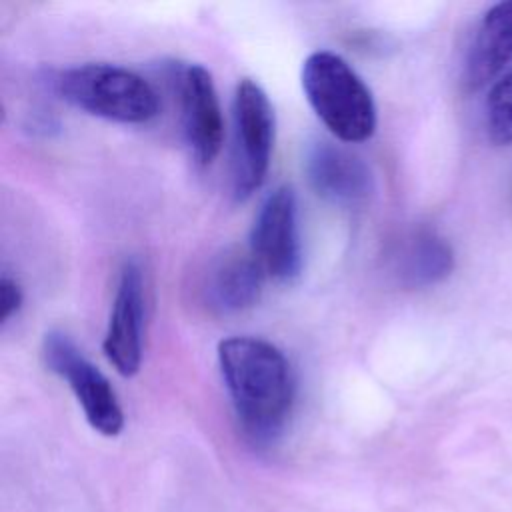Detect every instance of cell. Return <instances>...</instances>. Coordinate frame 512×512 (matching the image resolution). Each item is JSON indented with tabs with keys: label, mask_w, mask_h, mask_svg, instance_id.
<instances>
[{
	"label": "cell",
	"mask_w": 512,
	"mask_h": 512,
	"mask_svg": "<svg viewBox=\"0 0 512 512\" xmlns=\"http://www.w3.org/2000/svg\"><path fill=\"white\" fill-rule=\"evenodd\" d=\"M216 354L244 436L256 446L274 444L286 428L296 392L286 356L254 336L224 338Z\"/></svg>",
	"instance_id": "1"
},
{
	"label": "cell",
	"mask_w": 512,
	"mask_h": 512,
	"mask_svg": "<svg viewBox=\"0 0 512 512\" xmlns=\"http://www.w3.org/2000/svg\"><path fill=\"white\" fill-rule=\"evenodd\" d=\"M302 90L320 122L342 142L372 138L376 102L366 82L336 52L316 50L302 62Z\"/></svg>",
	"instance_id": "2"
},
{
	"label": "cell",
	"mask_w": 512,
	"mask_h": 512,
	"mask_svg": "<svg viewBox=\"0 0 512 512\" xmlns=\"http://www.w3.org/2000/svg\"><path fill=\"white\" fill-rule=\"evenodd\" d=\"M54 90L72 106L120 124H144L158 114L156 90L136 72L116 64H82L58 72Z\"/></svg>",
	"instance_id": "3"
},
{
	"label": "cell",
	"mask_w": 512,
	"mask_h": 512,
	"mask_svg": "<svg viewBox=\"0 0 512 512\" xmlns=\"http://www.w3.org/2000/svg\"><path fill=\"white\" fill-rule=\"evenodd\" d=\"M232 190L238 200L252 196L266 180L274 146V110L262 86L250 78L234 92Z\"/></svg>",
	"instance_id": "4"
},
{
	"label": "cell",
	"mask_w": 512,
	"mask_h": 512,
	"mask_svg": "<svg viewBox=\"0 0 512 512\" xmlns=\"http://www.w3.org/2000/svg\"><path fill=\"white\" fill-rule=\"evenodd\" d=\"M42 360L46 368L68 382L88 424L104 434L118 436L124 428V412L110 380L96 368L74 340L52 330L42 340Z\"/></svg>",
	"instance_id": "5"
},
{
	"label": "cell",
	"mask_w": 512,
	"mask_h": 512,
	"mask_svg": "<svg viewBox=\"0 0 512 512\" xmlns=\"http://www.w3.org/2000/svg\"><path fill=\"white\" fill-rule=\"evenodd\" d=\"M248 250L266 278L290 282L300 274L302 244L298 200L290 186L274 188L260 204L250 230Z\"/></svg>",
	"instance_id": "6"
},
{
	"label": "cell",
	"mask_w": 512,
	"mask_h": 512,
	"mask_svg": "<svg viewBox=\"0 0 512 512\" xmlns=\"http://www.w3.org/2000/svg\"><path fill=\"white\" fill-rule=\"evenodd\" d=\"M180 124L192 158L208 166L224 142V118L212 74L200 64H184L174 76Z\"/></svg>",
	"instance_id": "7"
},
{
	"label": "cell",
	"mask_w": 512,
	"mask_h": 512,
	"mask_svg": "<svg viewBox=\"0 0 512 512\" xmlns=\"http://www.w3.org/2000/svg\"><path fill=\"white\" fill-rule=\"evenodd\" d=\"M144 330V280L136 262H126L120 270L114 302L102 340V350L110 366L124 378L134 376L142 364Z\"/></svg>",
	"instance_id": "8"
},
{
	"label": "cell",
	"mask_w": 512,
	"mask_h": 512,
	"mask_svg": "<svg viewBox=\"0 0 512 512\" xmlns=\"http://www.w3.org/2000/svg\"><path fill=\"white\" fill-rule=\"evenodd\" d=\"M304 172L314 192L340 206L364 202L374 190L368 164L344 146L316 140L306 148Z\"/></svg>",
	"instance_id": "9"
},
{
	"label": "cell",
	"mask_w": 512,
	"mask_h": 512,
	"mask_svg": "<svg viewBox=\"0 0 512 512\" xmlns=\"http://www.w3.org/2000/svg\"><path fill=\"white\" fill-rule=\"evenodd\" d=\"M266 274L250 250H226L216 256L200 280V300L216 316H232L252 308L260 296Z\"/></svg>",
	"instance_id": "10"
},
{
	"label": "cell",
	"mask_w": 512,
	"mask_h": 512,
	"mask_svg": "<svg viewBox=\"0 0 512 512\" xmlns=\"http://www.w3.org/2000/svg\"><path fill=\"white\" fill-rule=\"evenodd\" d=\"M390 268L400 286L418 290L442 282L454 270L452 246L434 230L408 232L390 254Z\"/></svg>",
	"instance_id": "11"
},
{
	"label": "cell",
	"mask_w": 512,
	"mask_h": 512,
	"mask_svg": "<svg viewBox=\"0 0 512 512\" xmlns=\"http://www.w3.org/2000/svg\"><path fill=\"white\" fill-rule=\"evenodd\" d=\"M512 62V0L492 6L468 48L464 60V84L478 90L494 84L496 76Z\"/></svg>",
	"instance_id": "12"
},
{
	"label": "cell",
	"mask_w": 512,
	"mask_h": 512,
	"mask_svg": "<svg viewBox=\"0 0 512 512\" xmlns=\"http://www.w3.org/2000/svg\"><path fill=\"white\" fill-rule=\"evenodd\" d=\"M486 132L496 146L512 144V72L490 86L486 98Z\"/></svg>",
	"instance_id": "13"
},
{
	"label": "cell",
	"mask_w": 512,
	"mask_h": 512,
	"mask_svg": "<svg viewBox=\"0 0 512 512\" xmlns=\"http://www.w3.org/2000/svg\"><path fill=\"white\" fill-rule=\"evenodd\" d=\"M22 302L24 294L20 284L8 274H4L0 280V322L6 324L20 310Z\"/></svg>",
	"instance_id": "14"
}]
</instances>
